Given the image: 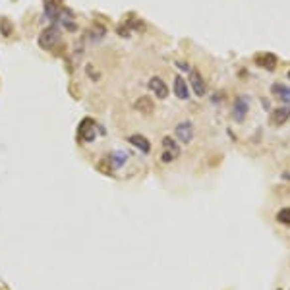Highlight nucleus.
Instances as JSON below:
<instances>
[{"label":"nucleus","mask_w":290,"mask_h":290,"mask_svg":"<svg viewBox=\"0 0 290 290\" xmlns=\"http://www.w3.org/2000/svg\"><path fill=\"white\" fill-rule=\"evenodd\" d=\"M128 142L134 145L136 149H140L142 153H149V151H151V144H149V140H147L145 136H142V134H134V136H130Z\"/></svg>","instance_id":"11"},{"label":"nucleus","mask_w":290,"mask_h":290,"mask_svg":"<svg viewBox=\"0 0 290 290\" xmlns=\"http://www.w3.org/2000/svg\"><path fill=\"white\" fill-rule=\"evenodd\" d=\"M271 93L275 97H279L283 103H290V87H287V85L275 83V85H271Z\"/></svg>","instance_id":"14"},{"label":"nucleus","mask_w":290,"mask_h":290,"mask_svg":"<svg viewBox=\"0 0 290 290\" xmlns=\"http://www.w3.org/2000/svg\"><path fill=\"white\" fill-rule=\"evenodd\" d=\"M163 151H168L174 159L180 155V145L176 144V140L174 138H170V136H164L163 138Z\"/></svg>","instance_id":"13"},{"label":"nucleus","mask_w":290,"mask_h":290,"mask_svg":"<svg viewBox=\"0 0 290 290\" xmlns=\"http://www.w3.org/2000/svg\"><path fill=\"white\" fill-rule=\"evenodd\" d=\"M289 77H290V72H289Z\"/></svg>","instance_id":"19"},{"label":"nucleus","mask_w":290,"mask_h":290,"mask_svg":"<svg viewBox=\"0 0 290 290\" xmlns=\"http://www.w3.org/2000/svg\"><path fill=\"white\" fill-rule=\"evenodd\" d=\"M60 43V29L56 27V25H51V27H47L41 37H39V45L43 47V49H47V51H51V49H55V45Z\"/></svg>","instance_id":"1"},{"label":"nucleus","mask_w":290,"mask_h":290,"mask_svg":"<svg viewBox=\"0 0 290 290\" xmlns=\"http://www.w3.org/2000/svg\"><path fill=\"white\" fill-rule=\"evenodd\" d=\"M248 110H250V97L240 95L234 101V105H232V116H234L236 122H242V120L246 118Z\"/></svg>","instance_id":"2"},{"label":"nucleus","mask_w":290,"mask_h":290,"mask_svg":"<svg viewBox=\"0 0 290 290\" xmlns=\"http://www.w3.org/2000/svg\"><path fill=\"white\" fill-rule=\"evenodd\" d=\"M174 134H176V138L180 140L182 144H192V140H194V124L192 122H180L174 130Z\"/></svg>","instance_id":"5"},{"label":"nucleus","mask_w":290,"mask_h":290,"mask_svg":"<svg viewBox=\"0 0 290 290\" xmlns=\"http://www.w3.org/2000/svg\"><path fill=\"white\" fill-rule=\"evenodd\" d=\"M62 12V2L60 0H45V14L51 21H58Z\"/></svg>","instance_id":"8"},{"label":"nucleus","mask_w":290,"mask_h":290,"mask_svg":"<svg viewBox=\"0 0 290 290\" xmlns=\"http://www.w3.org/2000/svg\"><path fill=\"white\" fill-rule=\"evenodd\" d=\"M190 85H192V89L194 93L198 95V97H203L205 95V91H207V85H205V81H203V77H201V73L198 70H190V81H188Z\"/></svg>","instance_id":"6"},{"label":"nucleus","mask_w":290,"mask_h":290,"mask_svg":"<svg viewBox=\"0 0 290 290\" xmlns=\"http://www.w3.org/2000/svg\"><path fill=\"white\" fill-rule=\"evenodd\" d=\"M161 161H163V163H172V161H174V157H172L168 151H163V155H161Z\"/></svg>","instance_id":"18"},{"label":"nucleus","mask_w":290,"mask_h":290,"mask_svg":"<svg viewBox=\"0 0 290 290\" xmlns=\"http://www.w3.org/2000/svg\"><path fill=\"white\" fill-rule=\"evenodd\" d=\"M289 118H290V107H281V109H277L273 112L271 122L275 126H281V124H285Z\"/></svg>","instance_id":"12"},{"label":"nucleus","mask_w":290,"mask_h":290,"mask_svg":"<svg viewBox=\"0 0 290 290\" xmlns=\"http://www.w3.org/2000/svg\"><path fill=\"white\" fill-rule=\"evenodd\" d=\"M277 220L285 226H290V207H283L279 213H277Z\"/></svg>","instance_id":"17"},{"label":"nucleus","mask_w":290,"mask_h":290,"mask_svg":"<svg viewBox=\"0 0 290 290\" xmlns=\"http://www.w3.org/2000/svg\"><path fill=\"white\" fill-rule=\"evenodd\" d=\"M149 89L155 93L157 99H166L168 97V85L164 83L161 77H157V75L149 79Z\"/></svg>","instance_id":"7"},{"label":"nucleus","mask_w":290,"mask_h":290,"mask_svg":"<svg viewBox=\"0 0 290 290\" xmlns=\"http://www.w3.org/2000/svg\"><path fill=\"white\" fill-rule=\"evenodd\" d=\"M255 64L265 68V70H275L277 66V56L273 53H263V55H257L255 56Z\"/></svg>","instance_id":"10"},{"label":"nucleus","mask_w":290,"mask_h":290,"mask_svg":"<svg viewBox=\"0 0 290 290\" xmlns=\"http://www.w3.org/2000/svg\"><path fill=\"white\" fill-rule=\"evenodd\" d=\"M126 159H128V153L126 151H112L109 153L107 157H105V164L109 166V170H118V168H122L124 164H126Z\"/></svg>","instance_id":"3"},{"label":"nucleus","mask_w":290,"mask_h":290,"mask_svg":"<svg viewBox=\"0 0 290 290\" xmlns=\"http://www.w3.org/2000/svg\"><path fill=\"white\" fill-rule=\"evenodd\" d=\"M174 95L180 99V101H188L190 99V87L186 83V79L182 75H176L174 77Z\"/></svg>","instance_id":"9"},{"label":"nucleus","mask_w":290,"mask_h":290,"mask_svg":"<svg viewBox=\"0 0 290 290\" xmlns=\"http://www.w3.org/2000/svg\"><path fill=\"white\" fill-rule=\"evenodd\" d=\"M77 138H79L81 142H85V144H89V142L95 140V122H93L91 118L81 120V124L77 128Z\"/></svg>","instance_id":"4"},{"label":"nucleus","mask_w":290,"mask_h":290,"mask_svg":"<svg viewBox=\"0 0 290 290\" xmlns=\"http://www.w3.org/2000/svg\"><path fill=\"white\" fill-rule=\"evenodd\" d=\"M136 109L145 116H149L153 112V101L149 97H140V101H136Z\"/></svg>","instance_id":"15"},{"label":"nucleus","mask_w":290,"mask_h":290,"mask_svg":"<svg viewBox=\"0 0 290 290\" xmlns=\"http://www.w3.org/2000/svg\"><path fill=\"white\" fill-rule=\"evenodd\" d=\"M105 35H107V29H105L103 25H95V31H93V29L89 31V41L97 43V41H101Z\"/></svg>","instance_id":"16"}]
</instances>
